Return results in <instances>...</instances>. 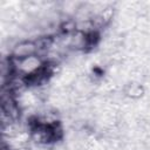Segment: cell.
<instances>
[{
  "mask_svg": "<svg viewBox=\"0 0 150 150\" xmlns=\"http://www.w3.org/2000/svg\"><path fill=\"white\" fill-rule=\"evenodd\" d=\"M36 54H38V48L34 41H21L13 47L12 56L16 59H25Z\"/></svg>",
  "mask_w": 150,
  "mask_h": 150,
  "instance_id": "1",
  "label": "cell"
},
{
  "mask_svg": "<svg viewBox=\"0 0 150 150\" xmlns=\"http://www.w3.org/2000/svg\"><path fill=\"white\" fill-rule=\"evenodd\" d=\"M125 94H127L129 97L137 98V97L142 96V94H143V88H142L139 84H129V86L125 88Z\"/></svg>",
  "mask_w": 150,
  "mask_h": 150,
  "instance_id": "2",
  "label": "cell"
}]
</instances>
